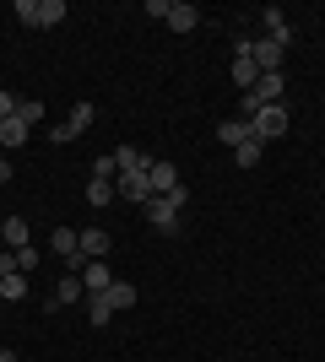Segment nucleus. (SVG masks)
I'll return each instance as SVG.
<instances>
[{"label": "nucleus", "instance_id": "f257e3e1", "mask_svg": "<svg viewBox=\"0 0 325 362\" xmlns=\"http://www.w3.org/2000/svg\"><path fill=\"white\" fill-rule=\"evenodd\" d=\"M249 136H255V141H277V136H287V103H266V108H255Z\"/></svg>", "mask_w": 325, "mask_h": 362}, {"label": "nucleus", "instance_id": "f03ea898", "mask_svg": "<svg viewBox=\"0 0 325 362\" xmlns=\"http://www.w3.org/2000/svg\"><path fill=\"white\" fill-rule=\"evenodd\" d=\"M16 16H22L28 28H55L65 16V0H16Z\"/></svg>", "mask_w": 325, "mask_h": 362}, {"label": "nucleus", "instance_id": "7ed1b4c3", "mask_svg": "<svg viewBox=\"0 0 325 362\" xmlns=\"http://www.w3.org/2000/svg\"><path fill=\"white\" fill-rule=\"evenodd\" d=\"M49 249H55V255H60L65 265H71V271L81 276V265H87V259H81V233H76V227H55V238H49Z\"/></svg>", "mask_w": 325, "mask_h": 362}, {"label": "nucleus", "instance_id": "20e7f679", "mask_svg": "<svg viewBox=\"0 0 325 362\" xmlns=\"http://www.w3.org/2000/svg\"><path fill=\"white\" fill-rule=\"evenodd\" d=\"M244 49L261 71H282V60H287V44H277V38H244Z\"/></svg>", "mask_w": 325, "mask_h": 362}, {"label": "nucleus", "instance_id": "39448f33", "mask_svg": "<svg viewBox=\"0 0 325 362\" xmlns=\"http://www.w3.org/2000/svg\"><path fill=\"white\" fill-rule=\"evenodd\" d=\"M147 222H152L157 233H179V227H185V211H179L169 195H157V200H147Z\"/></svg>", "mask_w": 325, "mask_h": 362}, {"label": "nucleus", "instance_id": "423d86ee", "mask_svg": "<svg viewBox=\"0 0 325 362\" xmlns=\"http://www.w3.org/2000/svg\"><path fill=\"white\" fill-rule=\"evenodd\" d=\"M93 119H98V108H93V103H76V108H71V119L49 130V141H71V136H81V130H93Z\"/></svg>", "mask_w": 325, "mask_h": 362}, {"label": "nucleus", "instance_id": "0eeeda50", "mask_svg": "<svg viewBox=\"0 0 325 362\" xmlns=\"http://www.w3.org/2000/svg\"><path fill=\"white\" fill-rule=\"evenodd\" d=\"M114 195H120V200H130V206H147V200H157V195H152V184H147V173H120Z\"/></svg>", "mask_w": 325, "mask_h": 362}, {"label": "nucleus", "instance_id": "6e6552de", "mask_svg": "<svg viewBox=\"0 0 325 362\" xmlns=\"http://www.w3.org/2000/svg\"><path fill=\"white\" fill-rule=\"evenodd\" d=\"M249 98H255V103H282V98H287V81H282V71H261V81L249 87Z\"/></svg>", "mask_w": 325, "mask_h": 362}, {"label": "nucleus", "instance_id": "1a4fd4ad", "mask_svg": "<svg viewBox=\"0 0 325 362\" xmlns=\"http://www.w3.org/2000/svg\"><path fill=\"white\" fill-rule=\"evenodd\" d=\"M114 281H120V276L108 271V259H87V265H81V287L87 292H108Z\"/></svg>", "mask_w": 325, "mask_h": 362}, {"label": "nucleus", "instance_id": "9d476101", "mask_svg": "<svg viewBox=\"0 0 325 362\" xmlns=\"http://www.w3.org/2000/svg\"><path fill=\"white\" fill-rule=\"evenodd\" d=\"M147 184H152V195H173V189H179V168L173 163H152L147 168Z\"/></svg>", "mask_w": 325, "mask_h": 362}, {"label": "nucleus", "instance_id": "9b49d317", "mask_svg": "<svg viewBox=\"0 0 325 362\" xmlns=\"http://www.w3.org/2000/svg\"><path fill=\"white\" fill-rule=\"evenodd\" d=\"M261 28H266V38H277V44H293V28H287L282 6H266V11H261Z\"/></svg>", "mask_w": 325, "mask_h": 362}, {"label": "nucleus", "instance_id": "f8f14e48", "mask_svg": "<svg viewBox=\"0 0 325 362\" xmlns=\"http://www.w3.org/2000/svg\"><path fill=\"white\" fill-rule=\"evenodd\" d=\"M81 259H108V233L103 227H81Z\"/></svg>", "mask_w": 325, "mask_h": 362}, {"label": "nucleus", "instance_id": "ddd939ff", "mask_svg": "<svg viewBox=\"0 0 325 362\" xmlns=\"http://www.w3.org/2000/svg\"><path fill=\"white\" fill-rule=\"evenodd\" d=\"M0 238H6V249H28L33 233H28V222H22V216H6V222H0Z\"/></svg>", "mask_w": 325, "mask_h": 362}, {"label": "nucleus", "instance_id": "4468645a", "mask_svg": "<svg viewBox=\"0 0 325 362\" xmlns=\"http://www.w3.org/2000/svg\"><path fill=\"white\" fill-rule=\"evenodd\" d=\"M195 22H201V11H195V6H185V0H169V28H173V33H190Z\"/></svg>", "mask_w": 325, "mask_h": 362}, {"label": "nucleus", "instance_id": "2eb2a0df", "mask_svg": "<svg viewBox=\"0 0 325 362\" xmlns=\"http://www.w3.org/2000/svg\"><path fill=\"white\" fill-rule=\"evenodd\" d=\"M233 81H239V87H255V81H261V65H255V60H249V49L244 44H239V60H233Z\"/></svg>", "mask_w": 325, "mask_h": 362}, {"label": "nucleus", "instance_id": "dca6fc26", "mask_svg": "<svg viewBox=\"0 0 325 362\" xmlns=\"http://www.w3.org/2000/svg\"><path fill=\"white\" fill-rule=\"evenodd\" d=\"M114 163H120V173H147L152 157H147L141 146H120V151H114Z\"/></svg>", "mask_w": 325, "mask_h": 362}, {"label": "nucleus", "instance_id": "f3484780", "mask_svg": "<svg viewBox=\"0 0 325 362\" xmlns=\"http://www.w3.org/2000/svg\"><path fill=\"white\" fill-rule=\"evenodd\" d=\"M217 141L239 151V146H244V141H249V119H222V124H217Z\"/></svg>", "mask_w": 325, "mask_h": 362}, {"label": "nucleus", "instance_id": "a211bd4d", "mask_svg": "<svg viewBox=\"0 0 325 362\" xmlns=\"http://www.w3.org/2000/svg\"><path fill=\"white\" fill-rule=\"evenodd\" d=\"M76 298H87V287H81V276L71 271V276H60V287H55V298H49V308H60V303H76Z\"/></svg>", "mask_w": 325, "mask_h": 362}, {"label": "nucleus", "instance_id": "6ab92c4d", "mask_svg": "<svg viewBox=\"0 0 325 362\" xmlns=\"http://www.w3.org/2000/svg\"><path fill=\"white\" fill-rule=\"evenodd\" d=\"M103 298H108V303H114V314H125V308H136V298H141V292H136V287H130V281H114V287H108V292H103Z\"/></svg>", "mask_w": 325, "mask_h": 362}, {"label": "nucleus", "instance_id": "aec40b11", "mask_svg": "<svg viewBox=\"0 0 325 362\" xmlns=\"http://www.w3.org/2000/svg\"><path fill=\"white\" fill-rule=\"evenodd\" d=\"M81 303H87V319H93V325H108V319H114V303H108L103 292H87Z\"/></svg>", "mask_w": 325, "mask_h": 362}, {"label": "nucleus", "instance_id": "412c9836", "mask_svg": "<svg viewBox=\"0 0 325 362\" xmlns=\"http://www.w3.org/2000/svg\"><path fill=\"white\" fill-rule=\"evenodd\" d=\"M0 298H6V303H22V298H28V276H22V271L0 276Z\"/></svg>", "mask_w": 325, "mask_h": 362}, {"label": "nucleus", "instance_id": "4be33fe9", "mask_svg": "<svg viewBox=\"0 0 325 362\" xmlns=\"http://www.w3.org/2000/svg\"><path fill=\"white\" fill-rule=\"evenodd\" d=\"M28 136H33V130H28L22 119H16V114H11V119H0V146H22Z\"/></svg>", "mask_w": 325, "mask_h": 362}, {"label": "nucleus", "instance_id": "5701e85b", "mask_svg": "<svg viewBox=\"0 0 325 362\" xmlns=\"http://www.w3.org/2000/svg\"><path fill=\"white\" fill-rule=\"evenodd\" d=\"M261 151H266V141H255V136H249L244 146L233 151V163H239V168H255V163H261Z\"/></svg>", "mask_w": 325, "mask_h": 362}, {"label": "nucleus", "instance_id": "b1692460", "mask_svg": "<svg viewBox=\"0 0 325 362\" xmlns=\"http://www.w3.org/2000/svg\"><path fill=\"white\" fill-rule=\"evenodd\" d=\"M87 200H93V206H108V200H114V179H87Z\"/></svg>", "mask_w": 325, "mask_h": 362}, {"label": "nucleus", "instance_id": "393cba45", "mask_svg": "<svg viewBox=\"0 0 325 362\" xmlns=\"http://www.w3.org/2000/svg\"><path fill=\"white\" fill-rule=\"evenodd\" d=\"M16 119H22V124L33 130V124L44 119V103H28V98H22V103H16Z\"/></svg>", "mask_w": 325, "mask_h": 362}, {"label": "nucleus", "instance_id": "a878e982", "mask_svg": "<svg viewBox=\"0 0 325 362\" xmlns=\"http://www.w3.org/2000/svg\"><path fill=\"white\" fill-rule=\"evenodd\" d=\"M114 173H120V163H114V151H103L93 163V179H114Z\"/></svg>", "mask_w": 325, "mask_h": 362}, {"label": "nucleus", "instance_id": "bb28decb", "mask_svg": "<svg viewBox=\"0 0 325 362\" xmlns=\"http://www.w3.org/2000/svg\"><path fill=\"white\" fill-rule=\"evenodd\" d=\"M16 265H22V276L38 271V249H33V243H28V249H16Z\"/></svg>", "mask_w": 325, "mask_h": 362}, {"label": "nucleus", "instance_id": "cd10ccee", "mask_svg": "<svg viewBox=\"0 0 325 362\" xmlns=\"http://www.w3.org/2000/svg\"><path fill=\"white\" fill-rule=\"evenodd\" d=\"M16 103H22V98H16V92H6V87H0V119H11V114H16Z\"/></svg>", "mask_w": 325, "mask_h": 362}, {"label": "nucleus", "instance_id": "c85d7f7f", "mask_svg": "<svg viewBox=\"0 0 325 362\" xmlns=\"http://www.w3.org/2000/svg\"><path fill=\"white\" fill-rule=\"evenodd\" d=\"M0 184H11V157H0Z\"/></svg>", "mask_w": 325, "mask_h": 362}, {"label": "nucleus", "instance_id": "c756f323", "mask_svg": "<svg viewBox=\"0 0 325 362\" xmlns=\"http://www.w3.org/2000/svg\"><path fill=\"white\" fill-rule=\"evenodd\" d=\"M0 362H16V351H6V346H0Z\"/></svg>", "mask_w": 325, "mask_h": 362}, {"label": "nucleus", "instance_id": "7c9ffc66", "mask_svg": "<svg viewBox=\"0 0 325 362\" xmlns=\"http://www.w3.org/2000/svg\"><path fill=\"white\" fill-rule=\"evenodd\" d=\"M0 255H6V238H0Z\"/></svg>", "mask_w": 325, "mask_h": 362}]
</instances>
